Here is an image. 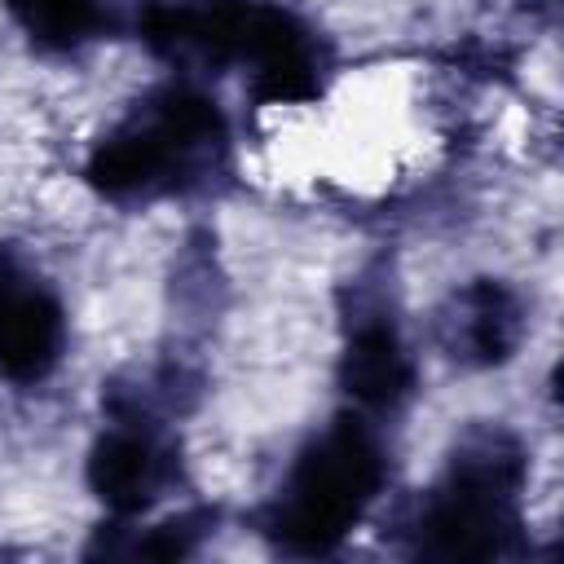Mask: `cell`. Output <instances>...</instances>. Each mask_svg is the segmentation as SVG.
<instances>
[{
	"instance_id": "cell-2",
	"label": "cell",
	"mask_w": 564,
	"mask_h": 564,
	"mask_svg": "<svg viewBox=\"0 0 564 564\" xmlns=\"http://www.w3.org/2000/svg\"><path fill=\"white\" fill-rule=\"evenodd\" d=\"M229 163V123L212 97L167 84L141 97L88 154L84 176L110 203H154L207 189Z\"/></svg>"
},
{
	"instance_id": "cell-10",
	"label": "cell",
	"mask_w": 564,
	"mask_h": 564,
	"mask_svg": "<svg viewBox=\"0 0 564 564\" xmlns=\"http://www.w3.org/2000/svg\"><path fill=\"white\" fill-rule=\"evenodd\" d=\"M212 524H216V511L198 507V511L172 516V520H163V524L137 533V538H132L128 546H119V551H128V555H145V560H185Z\"/></svg>"
},
{
	"instance_id": "cell-3",
	"label": "cell",
	"mask_w": 564,
	"mask_h": 564,
	"mask_svg": "<svg viewBox=\"0 0 564 564\" xmlns=\"http://www.w3.org/2000/svg\"><path fill=\"white\" fill-rule=\"evenodd\" d=\"M529 449L502 423H471L445 458V476L410 516V546L427 560H502L524 542L520 489Z\"/></svg>"
},
{
	"instance_id": "cell-6",
	"label": "cell",
	"mask_w": 564,
	"mask_h": 564,
	"mask_svg": "<svg viewBox=\"0 0 564 564\" xmlns=\"http://www.w3.org/2000/svg\"><path fill=\"white\" fill-rule=\"evenodd\" d=\"M524 326H529L524 300L516 295V286L498 278L463 282L432 313L436 348L463 370H489V366L511 361L524 339Z\"/></svg>"
},
{
	"instance_id": "cell-4",
	"label": "cell",
	"mask_w": 564,
	"mask_h": 564,
	"mask_svg": "<svg viewBox=\"0 0 564 564\" xmlns=\"http://www.w3.org/2000/svg\"><path fill=\"white\" fill-rule=\"evenodd\" d=\"M388 480L379 432L361 414L330 419L291 463L260 511V533L286 555H330L370 511Z\"/></svg>"
},
{
	"instance_id": "cell-9",
	"label": "cell",
	"mask_w": 564,
	"mask_h": 564,
	"mask_svg": "<svg viewBox=\"0 0 564 564\" xmlns=\"http://www.w3.org/2000/svg\"><path fill=\"white\" fill-rule=\"evenodd\" d=\"M4 9L48 53H70L110 31V0H4Z\"/></svg>"
},
{
	"instance_id": "cell-8",
	"label": "cell",
	"mask_w": 564,
	"mask_h": 564,
	"mask_svg": "<svg viewBox=\"0 0 564 564\" xmlns=\"http://www.w3.org/2000/svg\"><path fill=\"white\" fill-rule=\"evenodd\" d=\"M414 357L405 352V339L397 322L383 313V304L357 300L344 326V352H339V388L375 414H392L414 397Z\"/></svg>"
},
{
	"instance_id": "cell-7",
	"label": "cell",
	"mask_w": 564,
	"mask_h": 564,
	"mask_svg": "<svg viewBox=\"0 0 564 564\" xmlns=\"http://www.w3.org/2000/svg\"><path fill=\"white\" fill-rule=\"evenodd\" d=\"M62 348L66 313L57 295L0 251V375L9 383H40L57 370Z\"/></svg>"
},
{
	"instance_id": "cell-5",
	"label": "cell",
	"mask_w": 564,
	"mask_h": 564,
	"mask_svg": "<svg viewBox=\"0 0 564 564\" xmlns=\"http://www.w3.org/2000/svg\"><path fill=\"white\" fill-rule=\"evenodd\" d=\"M115 423L97 436L88 454V489L106 511L132 520L150 511L181 480V445L163 419L110 414Z\"/></svg>"
},
{
	"instance_id": "cell-1",
	"label": "cell",
	"mask_w": 564,
	"mask_h": 564,
	"mask_svg": "<svg viewBox=\"0 0 564 564\" xmlns=\"http://www.w3.org/2000/svg\"><path fill=\"white\" fill-rule=\"evenodd\" d=\"M141 40L172 62L251 66L256 101H313L326 79L313 26L273 0H154Z\"/></svg>"
}]
</instances>
